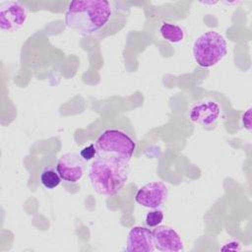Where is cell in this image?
<instances>
[{
	"label": "cell",
	"mask_w": 252,
	"mask_h": 252,
	"mask_svg": "<svg viewBox=\"0 0 252 252\" xmlns=\"http://www.w3.org/2000/svg\"><path fill=\"white\" fill-rule=\"evenodd\" d=\"M112 16L113 8L109 1H72L65 12V25L81 35H92L103 31Z\"/></svg>",
	"instance_id": "cell-1"
},
{
	"label": "cell",
	"mask_w": 252,
	"mask_h": 252,
	"mask_svg": "<svg viewBox=\"0 0 252 252\" xmlns=\"http://www.w3.org/2000/svg\"><path fill=\"white\" fill-rule=\"evenodd\" d=\"M130 173L128 161L95 158L88 169L93 189L102 196H114L125 185Z\"/></svg>",
	"instance_id": "cell-2"
},
{
	"label": "cell",
	"mask_w": 252,
	"mask_h": 252,
	"mask_svg": "<svg viewBox=\"0 0 252 252\" xmlns=\"http://www.w3.org/2000/svg\"><path fill=\"white\" fill-rule=\"evenodd\" d=\"M95 158L130 161L136 144L125 132L118 129H106L94 143Z\"/></svg>",
	"instance_id": "cell-3"
},
{
	"label": "cell",
	"mask_w": 252,
	"mask_h": 252,
	"mask_svg": "<svg viewBox=\"0 0 252 252\" xmlns=\"http://www.w3.org/2000/svg\"><path fill=\"white\" fill-rule=\"evenodd\" d=\"M192 53L199 66L209 68L218 64L226 55L227 42L218 32L209 31L195 39Z\"/></svg>",
	"instance_id": "cell-4"
},
{
	"label": "cell",
	"mask_w": 252,
	"mask_h": 252,
	"mask_svg": "<svg viewBox=\"0 0 252 252\" xmlns=\"http://www.w3.org/2000/svg\"><path fill=\"white\" fill-rule=\"evenodd\" d=\"M29 12L19 1H3L0 3V30L14 32L21 30L27 23Z\"/></svg>",
	"instance_id": "cell-5"
},
{
	"label": "cell",
	"mask_w": 252,
	"mask_h": 252,
	"mask_svg": "<svg viewBox=\"0 0 252 252\" xmlns=\"http://www.w3.org/2000/svg\"><path fill=\"white\" fill-rule=\"evenodd\" d=\"M167 195L168 189L163 182L152 181L139 188L135 201L145 208L158 209L165 202Z\"/></svg>",
	"instance_id": "cell-6"
},
{
	"label": "cell",
	"mask_w": 252,
	"mask_h": 252,
	"mask_svg": "<svg viewBox=\"0 0 252 252\" xmlns=\"http://www.w3.org/2000/svg\"><path fill=\"white\" fill-rule=\"evenodd\" d=\"M220 115V106L211 98L194 102L189 109V119L197 124L208 126L214 124Z\"/></svg>",
	"instance_id": "cell-7"
},
{
	"label": "cell",
	"mask_w": 252,
	"mask_h": 252,
	"mask_svg": "<svg viewBox=\"0 0 252 252\" xmlns=\"http://www.w3.org/2000/svg\"><path fill=\"white\" fill-rule=\"evenodd\" d=\"M56 169L64 181L78 182L82 179L85 171L84 159L76 153L62 155L56 164Z\"/></svg>",
	"instance_id": "cell-8"
},
{
	"label": "cell",
	"mask_w": 252,
	"mask_h": 252,
	"mask_svg": "<svg viewBox=\"0 0 252 252\" xmlns=\"http://www.w3.org/2000/svg\"><path fill=\"white\" fill-rule=\"evenodd\" d=\"M155 248L161 252H179L183 250V241L175 229L158 225L153 230Z\"/></svg>",
	"instance_id": "cell-9"
},
{
	"label": "cell",
	"mask_w": 252,
	"mask_h": 252,
	"mask_svg": "<svg viewBox=\"0 0 252 252\" xmlns=\"http://www.w3.org/2000/svg\"><path fill=\"white\" fill-rule=\"evenodd\" d=\"M153 231L145 226H134L127 236L128 252H153L155 250Z\"/></svg>",
	"instance_id": "cell-10"
},
{
	"label": "cell",
	"mask_w": 252,
	"mask_h": 252,
	"mask_svg": "<svg viewBox=\"0 0 252 252\" xmlns=\"http://www.w3.org/2000/svg\"><path fill=\"white\" fill-rule=\"evenodd\" d=\"M159 32L161 36L170 43H179L184 38L183 29L174 24L162 23L159 28Z\"/></svg>",
	"instance_id": "cell-11"
},
{
	"label": "cell",
	"mask_w": 252,
	"mask_h": 252,
	"mask_svg": "<svg viewBox=\"0 0 252 252\" xmlns=\"http://www.w3.org/2000/svg\"><path fill=\"white\" fill-rule=\"evenodd\" d=\"M39 180L44 188L54 189L60 184L61 177L57 169L55 170V168L52 166H45L40 172Z\"/></svg>",
	"instance_id": "cell-12"
},
{
	"label": "cell",
	"mask_w": 252,
	"mask_h": 252,
	"mask_svg": "<svg viewBox=\"0 0 252 252\" xmlns=\"http://www.w3.org/2000/svg\"><path fill=\"white\" fill-rule=\"evenodd\" d=\"M163 220V213L160 210L153 209L146 215L145 222L150 227H156L161 223Z\"/></svg>",
	"instance_id": "cell-13"
},
{
	"label": "cell",
	"mask_w": 252,
	"mask_h": 252,
	"mask_svg": "<svg viewBox=\"0 0 252 252\" xmlns=\"http://www.w3.org/2000/svg\"><path fill=\"white\" fill-rule=\"evenodd\" d=\"M95 154H96V152H95L94 144H91V145H89V146L83 148V149L81 150V152H80L81 158H82L84 160H86V161L91 160L92 158H95Z\"/></svg>",
	"instance_id": "cell-14"
},
{
	"label": "cell",
	"mask_w": 252,
	"mask_h": 252,
	"mask_svg": "<svg viewBox=\"0 0 252 252\" xmlns=\"http://www.w3.org/2000/svg\"><path fill=\"white\" fill-rule=\"evenodd\" d=\"M242 124L247 131H251V107H249L242 115Z\"/></svg>",
	"instance_id": "cell-15"
}]
</instances>
